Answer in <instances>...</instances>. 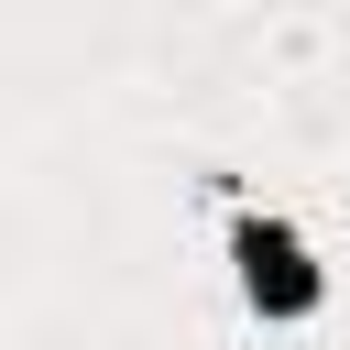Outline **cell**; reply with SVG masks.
Instances as JSON below:
<instances>
[{
    "label": "cell",
    "mask_w": 350,
    "mask_h": 350,
    "mask_svg": "<svg viewBox=\"0 0 350 350\" xmlns=\"http://www.w3.org/2000/svg\"><path fill=\"white\" fill-rule=\"evenodd\" d=\"M241 262H252V295L284 317V306H317V273H295L306 252L284 241V219H241Z\"/></svg>",
    "instance_id": "6da1fadb"
}]
</instances>
